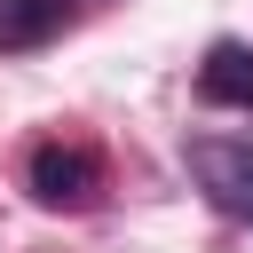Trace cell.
<instances>
[{
  "mask_svg": "<svg viewBox=\"0 0 253 253\" xmlns=\"http://www.w3.org/2000/svg\"><path fill=\"white\" fill-rule=\"evenodd\" d=\"M190 174L221 213L253 221V142H190Z\"/></svg>",
  "mask_w": 253,
  "mask_h": 253,
  "instance_id": "1",
  "label": "cell"
},
{
  "mask_svg": "<svg viewBox=\"0 0 253 253\" xmlns=\"http://www.w3.org/2000/svg\"><path fill=\"white\" fill-rule=\"evenodd\" d=\"M87 190H95V150H71V142L32 150V198L40 206H87Z\"/></svg>",
  "mask_w": 253,
  "mask_h": 253,
  "instance_id": "2",
  "label": "cell"
},
{
  "mask_svg": "<svg viewBox=\"0 0 253 253\" xmlns=\"http://www.w3.org/2000/svg\"><path fill=\"white\" fill-rule=\"evenodd\" d=\"M63 16H71V0H0V47L24 55V47H40V40H55Z\"/></svg>",
  "mask_w": 253,
  "mask_h": 253,
  "instance_id": "3",
  "label": "cell"
},
{
  "mask_svg": "<svg viewBox=\"0 0 253 253\" xmlns=\"http://www.w3.org/2000/svg\"><path fill=\"white\" fill-rule=\"evenodd\" d=\"M198 87H206V103H237V111H253V47H237V40H221V47L206 55V71H198Z\"/></svg>",
  "mask_w": 253,
  "mask_h": 253,
  "instance_id": "4",
  "label": "cell"
}]
</instances>
